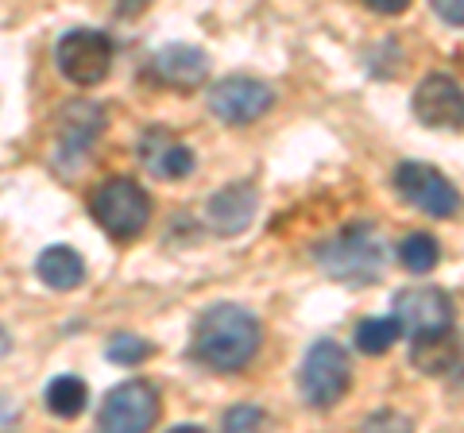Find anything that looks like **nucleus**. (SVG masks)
<instances>
[{
	"label": "nucleus",
	"instance_id": "nucleus-8",
	"mask_svg": "<svg viewBox=\"0 0 464 433\" xmlns=\"http://www.w3.org/2000/svg\"><path fill=\"white\" fill-rule=\"evenodd\" d=\"M275 105V90L267 82H259V78H225V82H217L213 90H209V109H213V117L217 120H225V124H256L264 112Z\"/></svg>",
	"mask_w": 464,
	"mask_h": 433
},
{
	"label": "nucleus",
	"instance_id": "nucleus-20",
	"mask_svg": "<svg viewBox=\"0 0 464 433\" xmlns=\"http://www.w3.org/2000/svg\"><path fill=\"white\" fill-rule=\"evenodd\" d=\"M105 356L112 360V364H121V368H132V364H140V360L151 356V344L143 337H136V333H121V337L109 341Z\"/></svg>",
	"mask_w": 464,
	"mask_h": 433
},
{
	"label": "nucleus",
	"instance_id": "nucleus-4",
	"mask_svg": "<svg viewBox=\"0 0 464 433\" xmlns=\"http://www.w3.org/2000/svg\"><path fill=\"white\" fill-rule=\"evenodd\" d=\"M353 383V360L337 341H314L298 368V391L314 410H333L348 395Z\"/></svg>",
	"mask_w": 464,
	"mask_h": 433
},
{
	"label": "nucleus",
	"instance_id": "nucleus-17",
	"mask_svg": "<svg viewBox=\"0 0 464 433\" xmlns=\"http://www.w3.org/2000/svg\"><path fill=\"white\" fill-rule=\"evenodd\" d=\"M47 410L58 418H78L85 407H90V387L78 375H58V380L47 383Z\"/></svg>",
	"mask_w": 464,
	"mask_h": 433
},
{
	"label": "nucleus",
	"instance_id": "nucleus-5",
	"mask_svg": "<svg viewBox=\"0 0 464 433\" xmlns=\"http://www.w3.org/2000/svg\"><path fill=\"white\" fill-rule=\"evenodd\" d=\"M54 63L70 85H97L109 78L112 39L105 32H97V27H74V32H66L58 39Z\"/></svg>",
	"mask_w": 464,
	"mask_h": 433
},
{
	"label": "nucleus",
	"instance_id": "nucleus-18",
	"mask_svg": "<svg viewBox=\"0 0 464 433\" xmlns=\"http://www.w3.org/2000/svg\"><path fill=\"white\" fill-rule=\"evenodd\" d=\"M402 337V322L395 313L391 317H364V322L356 325V349L364 356H383L399 344Z\"/></svg>",
	"mask_w": 464,
	"mask_h": 433
},
{
	"label": "nucleus",
	"instance_id": "nucleus-15",
	"mask_svg": "<svg viewBox=\"0 0 464 433\" xmlns=\"http://www.w3.org/2000/svg\"><path fill=\"white\" fill-rule=\"evenodd\" d=\"M140 159L148 163L151 175L167 178V182L186 178V175L194 170V151L186 148V143L170 140L167 132H148V136H143V143H140Z\"/></svg>",
	"mask_w": 464,
	"mask_h": 433
},
{
	"label": "nucleus",
	"instance_id": "nucleus-22",
	"mask_svg": "<svg viewBox=\"0 0 464 433\" xmlns=\"http://www.w3.org/2000/svg\"><path fill=\"white\" fill-rule=\"evenodd\" d=\"M433 12L445 20V24H453V27H464V0H430Z\"/></svg>",
	"mask_w": 464,
	"mask_h": 433
},
{
	"label": "nucleus",
	"instance_id": "nucleus-12",
	"mask_svg": "<svg viewBox=\"0 0 464 433\" xmlns=\"http://www.w3.org/2000/svg\"><path fill=\"white\" fill-rule=\"evenodd\" d=\"M259 209V190L252 182H232L225 190H217L206 206V225L217 236H240L244 228L256 221Z\"/></svg>",
	"mask_w": 464,
	"mask_h": 433
},
{
	"label": "nucleus",
	"instance_id": "nucleus-19",
	"mask_svg": "<svg viewBox=\"0 0 464 433\" xmlns=\"http://www.w3.org/2000/svg\"><path fill=\"white\" fill-rule=\"evenodd\" d=\"M438 259H441L438 236H430V233H406L399 240V264L411 271V275H430V271L438 267Z\"/></svg>",
	"mask_w": 464,
	"mask_h": 433
},
{
	"label": "nucleus",
	"instance_id": "nucleus-1",
	"mask_svg": "<svg viewBox=\"0 0 464 433\" xmlns=\"http://www.w3.org/2000/svg\"><path fill=\"white\" fill-rule=\"evenodd\" d=\"M259 341H264V325H259V317L252 310L232 306V302H217V306H209L198 317L190 356L201 368L228 375L252 364V356L259 352Z\"/></svg>",
	"mask_w": 464,
	"mask_h": 433
},
{
	"label": "nucleus",
	"instance_id": "nucleus-11",
	"mask_svg": "<svg viewBox=\"0 0 464 433\" xmlns=\"http://www.w3.org/2000/svg\"><path fill=\"white\" fill-rule=\"evenodd\" d=\"M395 317L402 322L406 333L453 325V298L441 286H402L395 294Z\"/></svg>",
	"mask_w": 464,
	"mask_h": 433
},
{
	"label": "nucleus",
	"instance_id": "nucleus-14",
	"mask_svg": "<svg viewBox=\"0 0 464 433\" xmlns=\"http://www.w3.org/2000/svg\"><path fill=\"white\" fill-rule=\"evenodd\" d=\"M460 360V341L453 333V325H438V329H422L411 333V364L422 375H445L453 371Z\"/></svg>",
	"mask_w": 464,
	"mask_h": 433
},
{
	"label": "nucleus",
	"instance_id": "nucleus-2",
	"mask_svg": "<svg viewBox=\"0 0 464 433\" xmlns=\"http://www.w3.org/2000/svg\"><path fill=\"white\" fill-rule=\"evenodd\" d=\"M314 259L329 279H337L344 286H372V283H380L387 267V244L375 225L356 221L317 244Z\"/></svg>",
	"mask_w": 464,
	"mask_h": 433
},
{
	"label": "nucleus",
	"instance_id": "nucleus-9",
	"mask_svg": "<svg viewBox=\"0 0 464 433\" xmlns=\"http://www.w3.org/2000/svg\"><path fill=\"white\" fill-rule=\"evenodd\" d=\"M411 109L418 124L438 128V132H460L464 128V90L457 78L449 74H430L418 82L411 97Z\"/></svg>",
	"mask_w": 464,
	"mask_h": 433
},
{
	"label": "nucleus",
	"instance_id": "nucleus-24",
	"mask_svg": "<svg viewBox=\"0 0 464 433\" xmlns=\"http://www.w3.org/2000/svg\"><path fill=\"white\" fill-rule=\"evenodd\" d=\"M116 5H121L124 16H132V12H143V8H148L151 0H116Z\"/></svg>",
	"mask_w": 464,
	"mask_h": 433
},
{
	"label": "nucleus",
	"instance_id": "nucleus-6",
	"mask_svg": "<svg viewBox=\"0 0 464 433\" xmlns=\"http://www.w3.org/2000/svg\"><path fill=\"white\" fill-rule=\"evenodd\" d=\"M395 190L402 201H411L414 209L441 216V221H449V216H457L464 209L460 190L430 163H402L395 170Z\"/></svg>",
	"mask_w": 464,
	"mask_h": 433
},
{
	"label": "nucleus",
	"instance_id": "nucleus-7",
	"mask_svg": "<svg viewBox=\"0 0 464 433\" xmlns=\"http://www.w3.org/2000/svg\"><path fill=\"white\" fill-rule=\"evenodd\" d=\"M97 422H101V429H112V433L151 429L159 422V391L143 380H128L121 387H112L105 402H101Z\"/></svg>",
	"mask_w": 464,
	"mask_h": 433
},
{
	"label": "nucleus",
	"instance_id": "nucleus-13",
	"mask_svg": "<svg viewBox=\"0 0 464 433\" xmlns=\"http://www.w3.org/2000/svg\"><path fill=\"white\" fill-rule=\"evenodd\" d=\"M151 70H155L159 82L170 85V90L190 93L209 78V54L201 47H190V43H174V47H163L155 54Z\"/></svg>",
	"mask_w": 464,
	"mask_h": 433
},
{
	"label": "nucleus",
	"instance_id": "nucleus-10",
	"mask_svg": "<svg viewBox=\"0 0 464 433\" xmlns=\"http://www.w3.org/2000/svg\"><path fill=\"white\" fill-rule=\"evenodd\" d=\"M101 128H105V109L93 105V101H74V105L63 109V117H58V143H54V163L58 167H70L78 163L85 151L93 148V140L101 136Z\"/></svg>",
	"mask_w": 464,
	"mask_h": 433
},
{
	"label": "nucleus",
	"instance_id": "nucleus-23",
	"mask_svg": "<svg viewBox=\"0 0 464 433\" xmlns=\"http://www.w3.org/2000/svg\"><path fill=\"white\" fill-rule=\"evenodd\" d=\"M372 12H380V16H399V12L411 8V0H364Z\"/></svg>",
	"mask_w": 464,
	"mask_h": 433
},
{
	"label": "nucleus",
	"instance_id": "nucleus-16",
	"mask_svg": "<svg viewBox=\"0 0 464 433\" xmlns=\"http://www.w3.org/2000/svg\"><path fill=\"white\" fill-rule=\"evenodd\" d=\"M35 271L51 291H74L85 279V259L70 248V244H51V248L35 259Z\"/></svg>",
	"mask_w": 464,
	"mask_h": 433
},
{
	"label": "nucleus",
	"instance_id": "nucleus-3",
	"mask_svg": "<svg viewBox=\"0 0 464 433\" xmlns=\"http://www.w3.org/2000/svg\"><path fill=\"white\" fill-rule=\"evenodd\" d=\"M90 213L112 240H136L151 225V197L136 178H109L93 190Z\"/></svg>",
	"mask_w": 464,
	"mask_h": 433
},
{
	"label": "nucleus",
	"instance_id": "nucleus-21",
	"mask_svg": "<svg viewBox=\"0 0 464 433\" xmlns=\"http://www.w3.org/2000/svg\"><path fill=\"white\" fill-rule=\"evenodd\" d=\"M264 422H267L264 407H232L225 414V429H256V426H264Z\"/></svg>",
	"mask_w": 464,
	"mask_h": 433
}]
</instances>
